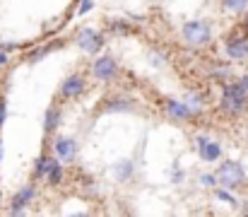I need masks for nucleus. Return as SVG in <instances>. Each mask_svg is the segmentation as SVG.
I'll return each mask as SVG.
<instances>
[{"mask_svg":"<svg viewBox=\"0 0 248 217\" xmlns=\"http://www.w3.org/2000/svg\"><path fill=\"white\" fill-rule=\"evenodd\" d=\"M75 44L80 46L82 53L94 56V53H99V51L106 46V36H104L99 29H94V27H82V29L75 34Z\"/></svg>","mask_w":248,"mask_h":217,"instance_id":"obj_4","label":"nucleus"},{"mask_svg":"<svg viewBox=\"0 0 248 217\" xmlns=\"http://www.w3.org/2000/svg\"><path fill=\"white\" fill-rule=\"evenodd\" d=\"M241 29H244V34L248 36V7H246V15H244V22H241Z\"/></svg>","mask_w":248,"mask_h":217,"instance_id":"obj_26","label":"nucleus"},{"mask_svg":"<svg viewBox=\"0 0 248 217\" xmlns=\"http://www.w3.org/2000/svg\"><path fill=\"white\" fill-rule=\"evenodd\" d=\"M181 34H183L186 44H190L195 49H202L212 41V24L205 22V19H188L181 27Z\"/></svg>","mask_w":248,"mask_h":217,"instance_id":"obj_3","label":"nucleus"},{"mask_svg":"<svg viewBox=\"0 0 248 217\" xmlns=\"http://www.w3.org/2000/svg\"><path fill=\"white\" fill-rule=\"evenodd\" d=\"M183 101H186L193 111H198V114H202V109H205V97H202V94H198V92H188Z\"/></svg>","mask_w":248,"mask_h":217,"instance_id":"obj_20","label":"nucleus"},{"mask_svg":"<svg viewBox=\"0 0 248 217\" xmlns=\"http://www.w3.org/2000/svg\"><path fill=\"white\" fill-rule=\"evenodd\" d=\"M219 111L227 118H239L248 111V92L241 82H224L219 94Z\"/></svg>","mask_w":248,"mask_h":217,"instance_id":"obj_1","label":"nucleus"},{"mask_svg":"<svg viewBox=\"0 0 248 217\" xmlns=\"http://www.w3.org/2000/svg\"><path fill=\"white\" fill-rule=\"evenodd\" d=\"M215 198L219 200V203H224V205H229V208H234V210H239V205H241V200L234 196V191H229V188H224V186H215Z\"/></svg>","mask_w":248,"mask_h":217,"instance_id":"obj_18","label":"nucleus"},{"mask_svg":"<svg viewBox=\"0 0 248 217\" xmlns=\"http://www.w3.org/2000/svg\"><path fill=\"white\" fill-rule=\"evenodd\" d=\"M84 92H87V80H84L82 72H70L63 82H61V99H68V101H75L80 99Z\"/></svg>","mask_w":248,"mask_h":217,"instance_id":"obj_6","label":"nucleus"},{"mask_svg":"<svg viewBox=\"0 0 248 217\" xmlns=\"http://www.w3.org/2000/svg\"><path fill=\"white\" fill-rule=\"evenodd\" d=\"M92 10H94V0H80L78 15H87V12H92Z\"/></svg>","mask_w":248,"mask_h":217,"instance_id":"obj_23","label":"nucleus"},{"mask_svg":"<svg viewBox=\"0 0 248 217\" xmlns=\"http://www.w3.org/2000/svg\"><path fill=\"white\" fill-rule=\"evenodd\" d=\"M224 56L229 61H246L248 58V36L246 34H232L224 39Z\"/></svg>","mask_w":248,"mask_h":217,"instance_id":"obj_9","label":"nucleus"},{"mask_svg":"<svg viewBox=\"0 0 248 217\" xmlns=\"http://www.w3.org/2000/svg\"><path fill=\"white\" fill-rule=\"evenodd\" d=\"M133 176H135V162H133V157H123V159H118L113 164V179L118 184H128V181H133Z\"/></svg>","mask_w":248,"mask_h":217,"instance_id":"obj_12","label":"nucleus"},{"mask_svg":"<svg viewBox=\"0 0 248 217\" xmlns=\"http://www.w3.org/2000/svg\"><path fill=\"white\" fill-rule=\"evenodd\" d=\"M246 140H248V118H246Z\"/></svg>","mask_w":248,"mask_h":217,"instance_id":"obj_30","label":"nucleus"},{"mask_svg":"<svg viewBox=\"0 0 248 217\" xmlns=\"http://www.w3.org/2000/svg\"><path fill=\"white\" fill-rule=\"evenodd\" d=\"M181 181H183V169L178 164H173V169H171V184H181Z\"/></svg>","mask_w":248,"mask_h":217,"instance_id":"obj_24","label":"nucleus"},{"mask_svg":"<svg viewBox=\"0 0 248 217\" xmlns=\"http://www.w3.org/2000/svg\"><path fill=\"white\" fill-rule=\"evenodd\" d=\"M61 121H63V111H61V106H48L46 109V114H44V133L46 135H51L53 131H58L61 128Z\"/></svg>","mask_w":248,"mask_h":217,"instance_id":"obj_15","label":"nucleus"},{"mask_svg":"<svg viewBox=\"0 0 248 217\" xmlns=\"http://www.w3.org/2000/svg\"><path fill=\"white\" fill-rule=\"evenodd\" d=\"M0 198H2V196H0Z\"/></svg>","mask_w":248,"mask_h":217,"instance_id":"obj_31","label":"nucleus"},{"mask_svg":"<svg viewBox=\"0 0 248 217\" xmlns=\"http://www.w3.org/2000/svg\"><path fill=\"white\" fill-rule=\"evenodd\" d=\"M164 114L169 118L178 121V123H188V121H195L200 114L193 111L186 101H178V99H166L164 101Z\"/></svg>","mask_w":248,"mask_h":217,"instance_id":"obj_11","label":"nucleus"},{"mask_svg":"<svg viewBox=\"0 0 248 217\" xmlns=\"http://www.w3.org/2000/svg\"><path fill=\"white\" fill-rule=\"evenodd\" d=\"M53 152L61 162L65 164H73L78 159V152H80V145L73 135H56L53 138Z\"/></svg>","mask_w":248,"mask_h":217,"instance_id":"obj_7","label":"nucleus"},{"mask_svg":"<svg viewBox=\"0 0 248 217\" xmlns=\"http://www.w3.org/2000/svg\"><path fill=\"white\" fill-rule=\"evenodd\" d=\"M198 184H200L202 188H215V186H217V174H207V171H205V174L198 176Z\"/></svg>","mask_w":248,"mask_h":217,"instance_id":"obj_22","label":"nucleus"},{"mask_svg":"<svg viewBox=\"0 0 248 217\" xmlns=\"http://www.w3.org/2000/svg\"><path fill=\"white\" fill-rule=\"evenodd\" d=\"M5 121H7V101L0 99V128L5 126Z\"/></svg>","mask_w":248,"mask_h":217,"instance_id":"obj_25","label":"nucleus"},{"mask_svg":"<svg viewBox=\"0 0 248 217\" xmlns=\"http://www.w3.org/2000/svg\"><path fill=\"white\" fill-rule=\"evenodd\" d=\"M63 46H65V39H53V41H48V44H44V46L34 49V51L27 56V63H39V61H44L48 53H53V51H61Z\"/></svg>","mask_w":248,"mask_h":217,"instance_id":"obj_13","label":"nucleus"},{"mask_svg":"<svg viewBox=\"0 0 248 217\" xmlns=\"http://www.w3.org/2000/svg\"><path fill=\"white\" fill-rule=\"evenodd\" d=\"M92 77L99 80V82H111L118 77V61L108 53L104 56H96L94 63H92Z\"/></svg>","mask_w":248,"mask_h":217,"instance_id":"obj_5","label":"nucleus"},{"mask_svg":"<svg viewBox=\"0 0 248 217\" xmlns=\"http://www.w3.org/2000/svg\"><path fill=\"white\" fill-rule=\"evenodd\" d=\"M195 152H198L200 162H205V164H215V162L222 159V145L212 138H207V135L195 138Z\"/></svg>","mask_w":248,"mask_h":217,"instance_id":"obj_8","label":"nucleus"},{"mask_svg":"<svg viewBox=\"0 0 248 217\" xmlns=\"http://www.w3.org/2000/svg\"><path fill=\"white\" fill-rule=\"evenodd\" d=\"M135 109V104H133V99H128V97H108L106 101H104V111L106 114H128V111H133Z\"/></svg>","mask_w":248,"mask_h":217,"instance_id":"obj_14","label":"nucleus"},{"mask_svg":"<svg viewBox=\"0 0 248 217\" xmlns=\"http://www.w3.org/2000/svg\"><path fill=\"white\" fill-rule=\"evenodd\" d=\"M46 181L51 184V186H61L63 181H65V169H63V164H61V159L51 167V171L46 174Z\"/></svg>","mask_w":248,"mask_h":217,"instance_id":"obj_19","label":"nucleus"},{"mask_svg":"<svg viewBox=\"0 0 248 217\" xmlns=\"http://www.w3.org/2000/svg\"><path fill=\"white\" fill-rule=\"evenodd\" d=\"M217 186H224L229 191H241L246 188V169L236 159H222L217 167Z\"/></svg>","mask_w":248,"mask_h":217,"instance_id":"obj_2","label":"nucleus"},{"mask_svg":"<svg viewBox=\"0 0 248 217\" xmlns=\"http://www.w3.org/2000/svg\"><path fill=\"white\" fill-rule=\"evenodd\" d=\"M108 32H111L113 36H128V34H133V32H135V27L130 24V19L113 17V19H108Z\"/></svg>","mask_w":248,"mask_h":217,"instance_id":"obj_17","label":"nucleus"},{"mask_svg":"<svg viewBox=\"0 0 248 217\" xmlns=\"http://www.w3.org/2000/svg\"><path fill=\"white\" fill-rule=\"evenodd\" d=\"M0 162H2V140H0Z\"/></svg>","mask_w":248,"mask_h":217,"instance_id":"obj_29","label":"nucleus"},{"mask_svg":"<svg viewBox=\"0 0 248 217\" xmlns=\"http://www.w3.org/2000/svg\"><path fill=\"white\" fill-rule=\"evenodd\" d=\"M56 162H58V157H53V154H39L36 162H34V176L36 179H46V174L51 171V167Z\"/></svg>","mask_w":248,"mask_h":217,"instance_id":"obj_16","label":"nucleus"},{"mask_svg":"<svg viewBox=\"0 0 248 217\" xmlns=\"http://www.w3.org/2000/svg\"><path fill=\"white\" fill-rule=\"evenodd\" d=\"M222 2V7L227 10V12H246V7H248V0H219Z\"/></svg>","mask_w":248,"mask_h":217,"instance_id":"obj_21","label":"nucleus"},{"mask_svg":"<svg viewBox=\"0 0 248 217\" xmlns=\"http://www.w3.org/2000/svg\"><path fill=\"white\" fill-rule=\"evenodd\" d=\"M239 210H241V213H244V215H248V200H244V205H241V208H239Z\"/></svg>","mask_w":248,"mask_h":217,"instance_id":"obj_28","label":"nucleus"},{"mask_svg":"<svg viewBox=\"0 0 248 217\" xmlns=\"http://www.w3.org/2000/svg\"><path fill=\"white\" fill-rule=\"evenodd\" d=\"M34 198H36V186L34 184H27V186H22L15 196H12V203H10V215H24L27 213V208L34 203Z\"/></svg>","mask_w":248,"mask_h":217,"instance_id":"obj_10","label":"nucleus"},{"mask_svg":"<svg viewBox=\"0 0 248 217\" xmlns=\"http://www.w3.org/2000/svg\"><path fill=\"white\" fill-rule=\"evenodd\" d=\"M7 63V51H0V66Z\"/></svg>","mask_w":248,"mask_h":217,"instance_id":"obj_27","label":"nucleus"}]
</instances>
